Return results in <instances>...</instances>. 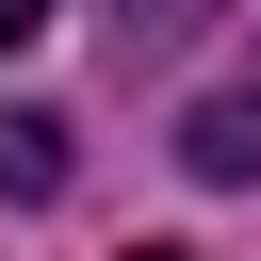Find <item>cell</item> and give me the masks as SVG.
I'll list each match as a JSON object with an SVG mask.
<instances>
[{
  "label": "cell",
  "mask_w": 261,
  "mask_h": 261,
  "mask_svg": "<svg viewBox=\"0 0 261 261\" xmlns=\"http://www.w3.org/2000/svg\"><path fill=\"white\" fill-rule=\"evenodd\" d=\"M196 16H228V0H114V49H179Z\"/></svg>",
  "instance_id": "3957f363"
},
{
  "label": "cell",
  "mask_w": 261,
  "mask_h": 261,
  "mask_svg": "<svg viewBox=\"0 0 261 261\" xmlns=\"http://www.w3.org/2000/svg\"><path fill=\"white\" fill-rule=\"evenodd\" d=\"M0 196H65V114H0Z\"/></svg>",
  "instance_id": "7a4b0ae2"
},
{
  "label": "cell",
  "mask_w": 261,
  "mask_h": 261,
  "mask_svg": "<svg viewBox=\"0 0 261 261\" xmlns=\"http://www.w3.org/2000/svg\"><path fill=\"white\" fill-rule=\"evenodd\" d=\"M179 163H196V179H261V98H245V82H228V98H196Z\"/></svg>",
  "instance_id": "6da1fadb"
},
{
  "label": "cell",
  "mask_w": 261,
  "mask_h": 261,
  "mask_svg": "<svg viewBox=\"0 0 261 261\" xmlns=\"http://www.w3.org/2000/svg\"><path fill=\"white\" fill-rule=\"evenodd\" d=\"M130 261H196V245H130Z\"/></svg>",
  "instance_id": "5b68a950"
},
{
  "label": "cell",
  "mask_w": 261,
  "mask_h": 261,
  "mask_svg": "<svg viewBox=\"0 0 261 261\" xmlns=\"http://www.w3.org/2000/svg\"><path fill=\"white\" fill-rule=\"evenodd\" d=\"M49 16H65V0H0V49H33V33H49Z\"/></svg>",
  "instance_id": "277c9868"
}]
</instances>
